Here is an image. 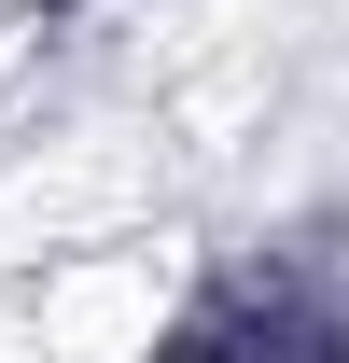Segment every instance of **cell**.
<instances>
[{"mask_svg": "<svg viewBox=\"0 0 349 363\" xmlns=\"http://www.w3.org/2000/svg\"><path fill=\"white\" fill-rule=\"evenodd\" d=\"M168 335H182V252L168 238L43 252V279H28V350L43 363H154Z\"/></svg>", "mask_w": 349, "mask_h": 363, "instance_id": "obj_1", "label": "cell"}, {"mask_svg": "<svg viewBox=\"0 0 349 363\" xmlns=\"http://www.w3.org/2000/svg\"><path fill=\"white\" fill-rule=\"evenodd\" d=\"M154 140L140 126H70V140H43V154H14L0 168V238L28 252H98V238H140L154 224Z\"/></svg>", "mask_w": 349, "mask_h": 363, "instance_id": "obj_2", "label": "cell"}]
</instances>
